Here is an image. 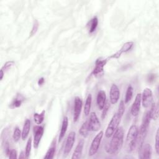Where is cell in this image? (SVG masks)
<instances>
[{
    "label": "cell",
    "mask_w": 159,
    "mask_h": 159,
    "mask_svg": "<svg viewBox=\"0 0 159 159\" xmlns=\"http://www.w3.org/2000/svg\"><path fill=\"white\" fill-rule=\"evenodd\" d=\"M124 142V130L120 127L112 135L110 143L106 146V150L111 155H116L122 148Z\"/></svg>",
    "instance_id": "obj_1"
},
{
    "label": "cell",
    "mask_w": 159,
    "mask_h": 159,
    "mask_svg": "<svg viewBox=\"0 0 159 159\" xmlns=\"http://www.w3.org/2000/svg\"><path fill=\"white\" fill-rule=\"evenodd\" d=\"M139 129L136 125H132L127 132L126 137V146L129 152H132L136 147L138 140Z\"/></svg>",
    "instance_id": "obj_2"
},
{
    "label": "cell",
    "mask_w": 159,
    "mask_h": 159,
    "mask_svg": "<svg viewBox=\"0 0 159 159\" xmlns=\"http://www.w3.org/2000/svg\"><path fill=\"white\" fill-rule=\"evenodd\" d=\"M122 117L119 116L117 112L114 114L112 117L111 118L107 129L105 132V136L107 138H110L112 136L114 133L116 132L117 129L119 127V124L120 122Z\"/></svg>",
    "instance_id": "obj_3"
},
{
    "label": "cell",
    "mask_w": 159,
    "mask_h": 159,
    "mask_svg": "<svg viewBox=\"0 0 159 159\" xmlns=\"http://www.w3.org/2000/svg\"><path fill=\"white\" fill-rule=\"evenodd\" d=\"M104 135L103 131H100L93 139L91 144L90 145L89 152H88V155L89 156H93L98 151L99 147L100 146L101 142L102 140V137Z\"/></svg>",
    "instance_id": "obj_4"
},
{
    "label": "cell",
    "mask_w": 159,
    "mask_h": 159,
    "mask_svg": "<svg viewBox=\"0 0 159 159\" xmlns=\"http://www.w3.org/2000/svg\"><path fill=\"white\" fill-rule=\"evenodd\" d=\"M153 102L152 91L150 88H145L141 94V103L143 107L147 108L151 106Z\"/></svg>",
    "instance_id": "obj_5"
},
{
    "label": "cell",
    "mask_w": 159,
    "mask_h": 159,
    "mask_svg": "<svg viewBox=\"0 0 159 159\" xmlns=\"http://www.w3.org/2000/svg\"><path fill=\"white\" fill-rule=\"evenodd\" d=\"M152 156V147L149 143L142 144L139 148V158L140 159H150Z\"/></svg>",
    "instance_id": "obj_6"
},
{
    "label": "cell",
    "mask_w": 159,
    "mask_h": 159,
    "mask_svg": "<svg viewBox=\"0 0 159 159\" xmlns=\"http://www.w3.org/2000/svg\"><path fill=\"white\" fill-rule=\"evenodd\" d=\"M44 129L43 126L41 125H35L34 127V147L35 148H37L41 139L43 136Z\"/></svg>",
    "instance_id": "obj_7"
},
{
    "label": "cell",
    "mask_w": 159,
    "mask_h": 159,
    "mask_svg": "<svg viewBox=\"0 0 159 159\" xmlns=\"http://www.w3.org/2000/svg\"><path fill=\"white\" fill-rule=\"evenodd\" d=\"M76 139V134L75 132L71 131L69 133V134L67 136L65 148H64V155L66 156L69 154V153L71 152L73 145L75 142Z\"/></svg>",
    "instance_id": "obj_8"
},
{
    "label": "cell",
    "mask_w": 159,
    "mask_h": 159,
    "mask_svg": "<svg viewBox=\"0 0 159 159\" xmlns=\"http://www.w3.org/2000/svg\"><path fill=\"white\" fill-rule=\"evenodd\" d=\"M88 121L91 131L96 132L101 127V123L96 114L94 112H91Z\"/></svg>",
    "instance_id": "obj_9"
},
{
    "label": "cell",
    "mask_w": 159,
    "mask_h": 159,
    "mask_svg": "<svg viewBox=\"0 0 159 159\" xmlns=\"http://www.w3.org/2000/svg\"><path fill=\"white\" fill-rule=\"evenodd\" d=\"M83 102L80 97H76L74 101V107H73V121L76 122L80 116L82 109Z\"/></svg>",
    "instance_id": "obj_10"
},
{
    "label": "cell",
    "mask_w": 159,
    "mask_h": 159,
    "mask_svg": "<svg viewBox=\"0 0 159 159\" xmlns=\"http://www.w3.org/2000/svg\"><path fill=\"white\" fill-rule=\"evenodd\" d=\"M120 98V91L118 86L116 84H112L110 88L109 98L110 102L112 104H116Z\"/></svg>",
    "instance_id": "obj_11"
},
{
    "label": "cell",
    "mask_w": 159,
    "mask_h": 159,
    "mask_svg": "<svg viewBox=\"0 0 159 159\" xmlns=\"http://www.w3.org/2000/svg\"><path fill=\"white\" fill-rule=\"evenodd\" d=\"M107 61V59H102V58L97 59L95 62V66L91 73V75L94 76H96L98 74L101 73L103 71L104 67L106 65Z\"/></svg>",
    "instance_id": "obj_12"
},
{
    "label": "cell",
    "mask_w": 159,
    "mask_h": 159,
    "mask_svg": "<svg viewBox=\"0 0 159 159\" xmlns=\"http://www.w3.org/2000/svg\"><path fill=\"white\" fill-rule=\"evenodd\" d=\"M133 45H134L133 42H125L122 45V47L120 48V49L119 50H118L116 53H115L114 54L110 56V57L109 58V59H111V58H119L123 53H125V52L129 51L132 48V47H133Z\"/></svg>",
    "instance_id": "obj_13"
},
{
    "label": "cell",
    "mask_w": 159,
    "mask_h": 159,
    "mask_svg": "<svg viewBox=\"0 0 159 159\" xmlns=\"http://www.w3.org/2000/svg\"><path fill=\"white\" fill-rule=\"evenodd\" d=\"M141 105V94L138 93L135 98V100L132 105L130 112L133 116H137L140 111Z\"/></svg>",
    "instance_id": "obj_14"
},
{
    "label": "cell",
    "mask_w": 159,
    "mask_h": 159,
    "mask_svg": "<svg viewBox=\"0 0 159 159\" xmlns=\"http://www.w3.org/2000/svg\"><path fill=\"white\" fill-rule=\"evenodd\" d=\"M97 106L99 110H102L106 104V94L104 90H99L96 98Z\"/></svg>",
    "instance_id": "obj_15"
},
{
    "label": "cell",
    "mask_w": 159,
    "mask_h": 159,
    "mask_svg": "<svg viewBox=\"0 0 159 159\" xmlns=\"http://www.w3.org/2000/svg\"><path fill=\"white\" fill-rule=\"evenodd\" d=\"M83 146H84V141L83 140H81L78 143V144L73 152V155L71 157L72 159H78V158H81V155H82Z\"/></svg>",
    "instance_id": "obj_16"
},
{
    "label": "cell",
    "mask_w": 159,
    "mask_h": 159,
    "mask_svg": "<svg viewBox=\"0 0 159 159\" xmlns=\"http://www.w3.org/2000/svg\"><path fill=\"white\" fill-rule=\"evenodd\" d=\"M24 100V96L20 94H17L16 96L12 99V102L9 104V107L11 109H14L19 107L21 106L22 102Z\"/></svg>",
    "instance_id": "obj_17"
},
{
    "label": "cell",
    "mask_w": 159,
    "mask_h": 159,
    "mask_svg": "<svg viewBox=\"0 0 159 159\" xmlns=\"http://www.w3.org/2000/svg\"><path fill=\"white\" fill-rule=\"evenodd\" d=\"M68 118L65 116L64 117L63 121H62V124H61V130H60V132L59 134V137H58V142H61V140H62V139L64 137L66 132L67 130V128H68Z\"/></svg>",
    "instance_id": "obj_18"
},
{
    "label": "cell",
    "mask_w": 159,
    "mask_h": 159,
    "mask_svg": "<svg viewBox=\"0 0 159 159\" xmlns=\"http://www.w3.org/2000/svg\"><path fill=\"white\" fill-rule=\"evenodd\" d=\"M30 125H31V122L29 119H26L24 124L23 125L22 130V139L24 140L27 139V137L29 135L30 129Z\"/></svg>",
    "instance_id": "obj_19"
},
{
    "label": "cell",
    "mask_w": 159,
    "mask_h": 159,
    "mask_svg": "<svg viewBox=\"0 0 159 159\" xmlns=\"http://www.w3.org/2000/svg\"><path fill=\"white\" fill-rule=\"evenodd\" d=\"M151 108L149 111L152 119L157 120L158 118V104L153 103L151 104Z\"/></svg>",
    "instance_id": "obj_20"
},
{
    "label": "cell",
    "mask_w": 159,
    "mask_h": 159,
    "mask_svg": "<svg viewBox=\"0 0 159 159\" xmlns=\"http://www.w3.org/2000/svg\"><path fill=\"white\" fill-rule=\"evenodd\" d=\"M89 131H91V130H90V129H89V121H88V120H87L81 126V127L79 130V133L83 137H86L88 135V134H89Z\"/></svg>",
    "instance_id": "obj_21"
},
{
    "label": "cell",
    "mask_w": 159,
    "mask_h": 159,
    "mask_svg": "<svg viewBox=\"0 0 159 159\" xmlns=\"http://www.w3.org/2000/svg\"><path fill=\"white\" fill-rule=\"evenodd\" d=\"M91 103H92V95L91 94H89L86 98L84 106V113L86 116L89 114Z\"/></svg>",
    "instance_id": "obj_22"
},
{
    "label": "cell",
    "mask_w": 159,
    "mask_h": 159,
    "mask_svg": "<svg viewBox=\"0 0 159 159\" xmlns=\"http://www.w3.org/2000/svg\"><path fill=\"white\" fill-rule=\"evenodd\" d=\"M98 24V19L97 17H94L90 20V21L89 22V32L90 34L93 33L96 30Z\"/></svg>",
    "instance_id": "obj_23"
},
{
    "label": "cell",
    "mask_w": 159,
    "mask_h": 159,
    "mask_svg": "<svg viewBox=\"0 0 159 159\" xmlns=\"http://www.w3.org/2000/svg\"><path fill=\"white\" fill-rule=\"evenodd\" d=\"M45 112V111L43 110L40 114L34 113V120L37 125H40L43 122V121L44 120Z\"/></svg>",
    "instance_id": "obj_24"
},
{
    "label": "cell",
    "mask_w": 159,
    "mask_h": 159,
    "mask_svg": "<svg viewBox=\"0 0 159 159\" xmlns=\"http://www.w3.org/2000/svg\"><path fill=\"white\" fill-rule=\"evenodd\" d=\"M55 150H56V146L55 143H53L52 146L48 148L47 150L45 155L44 156L43 158L45 159H52L54 157V155L55 154Z\"/></svg>",
    "instance_id": "obj_25"
},
{
    "label": "cell",
    "mask_w": 159,
    "mask_h": 159,
    "mask_svg": "<svg viewBox=\"0 0 159 159\" xmlns=\"http://www.w3.org/2000/svg\"><path fill=\"white\" fill-rule=\"evenodd\" d=\"M133 91L134 89L131 85H129L127 87L126 93H125V99H124V102L125 103H128L132 98L133 96Z\"/></svg>",
    "instance_id": "obj_26"
},
{
    "label": "cell",
    "mask_w": 159,
    "mask_h": 159,
    "mask_svg": "<svg viewBox=\"0 0 159 159\" xmlns=\"http://www.w3.org/2000/svg\"><path fill=\"white\" fill-rule=\"evenodd\" d=\"M20 137H22V132L20 130V129L17 127L14 129V132H13V135H12V138L13 140L15 142H17L19 140Z\"/></svg>",
    "instance_id": "obj_27"
},
{
    "label": "cell",
    "mask_w": 159,
    "mask_h": 159,
    "mask_svg": "<svg viewBox=\"0 0 159 159\" xmlns=\"http://www.w3.org/2000/svg\"><path fill=\"white\" fill-rule=\"evenodd\" d=\"M31 148H32V139L31 137H30L27 142V144H26V147H25V155H26V158H29L30 154V152H31Z\"/></svg>",
    "instance_id": "obj_28"
},
{
    "label": "cell",
    "mask_w": 159,
    "mask_h": 159,
    "mask_svg": "<svg viewBox=\"0 0 159 159\" xmlns=\"http://www.w3.org/2000/svg\"><path fill=\"white\" fill-rule=\"evenodd\" d=\"M124 112H125V102L124 101H120L118 107L117 114L122 117L124 114Z\"/></svg>",
    "instance_id": "obj_29"
},
{
    "label": "cell",
    "mask_w": 159,
    "mask_h": 159,
    "mask_svg": "<svg viewBox=\"0 0 159 159\" xmlns=\"http://www.w3.org/2000/svg\"><path fill=\"white\" fill-rule=\"evenodd\" d=\"M6 155L9 157V158H17V151L14 149H9L6 152Z\"/></svg>",
    "instance_id": "obj_30"
},
{
    "label": "cell",
    "mask_w": 159,
    "mask_h": 159,
    "mask_svg": "<svg viewBox=\"0 0 159 159\" xmlns=\"http://www.w3.org/2000/svg\"><path fill=\"white\" fill-rule=\"evenodd\" d=\"M38 28H39V22L37 20H35L34 21V24H33V25H32V30L30 32V37H32L34 35H35L38 30Z\"/></svg>",
    "instance_id": "obj_31"
},
{
    "label": "cell",
    "mask_w": 159,
    "mask_h": 159,
    "mask_svg": "<svg viewBox=\"0 0 159 159\" xmlns=\"http://www.w3.org/2000/svg\"><path fill=\"white\" fill-rule=\"evenodd\" d=\"M159 132H158V129H157V132H156V135H155V151L157 154L158 155H159Z\"/></svg>",
    "instance_id": "obj_32"
},
{
    "label": "cell",
    "mask_w": 159,
    "mask_h": 159,
    "mask_svg": "<svg viewBox=\"0 0 159 159\" xmlns=\"http://www.w3.org/2000/svg\"><path fill=\"white\" fill-rule=\"evenodd\" d=\"M14 65V61H7L4 65V66H2V68H1L2 70H3L4 71L9 70L12 65Z\"/></svg>",
    "instance_id": "obj_33"
},
{
    "label": "cell",
    "mask_w": 159,
    "mask_h": 159,
    "mask_svg": "<svg viewBox=\"0 0 159 159\" xmlns=\"http://www.w3.org/2000/svg\"><path fill=\"white\" fill-rule=\"evenodd\" d=\"M108 109H109V105H108V104H106L104 107L102 109L103 111H102V116H101L102 119H104V118L105 117V116H106V114H107V111H108Z\"/></svg>",
    "instance_id": "obj_34"
},
{
    "label": "cell",
    "mask_w": 159,
    "mask_h": 159,
    "mask_svg": "<svg viewBox=\"0 0 159 159\" xmlns=\"http://www.w3.org/2000/svg\"><path fill=\"white\" fill-rule=\"evenodd\" d=\"M155 79V74H150L147 77V80L148 82H153Z\"/></svg>",
    "instance_id": "obj_35"
},
{
    "label": "cell",
    "mask_w": 159,
    "mask_h": 159,
    "mask_svg": "<svg viewBox=\"0 0 159 159\" xmlns=\"http://www.w3.org/2000/svg\"><path fill=\"white\" fill-rule=\"evenodd\" d=\"M44 82H45L44 78L43 77H42V78H39V80L38 81V84L39 85H42L44 83Z\"/></svg>",
    "instance_id": "obj_36"
},
{
    "label": "cell",
    "mask_w": 159,
    "mask_h": 159,
    "mask_svg": "<svg viewBox=\"0 0 159 159\" xmlns=\"http://www.w3.org/2000/svg\"><path fill=\"white\" fill-rule=\"evenodd\" d=\"M26 157V155H25V152L22 151L19 156V158H25Z\"/></svg>",
    "instance_id": "obj_37"
},
{
    "label": "cell",
    "mask_w": 159,
    "mask_h": 159,
    "mask_svg": "<svg viewBox=\"0 0 159 159\" xmlns=\"http://www.w3.org/2000/svg\"><path fill=\"white\" fill-rule=\"evenodd\" d=\"M4 71L1 69V80H2L3 76H4Z\"/></svg>",
    "instance_id": "obj_38"
}]
</instances>
